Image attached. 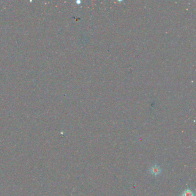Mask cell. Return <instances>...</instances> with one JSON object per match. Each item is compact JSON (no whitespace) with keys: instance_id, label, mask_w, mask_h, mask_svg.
<instances>
[{"instance_id":"obj_1","label":"cell","mask_w":196,"mask_h":196,"mask_svg":"<svg viewBox=\"0 0 196 196\" xmlns=\"http://www.w3.org/2000/svg\"><path fill=\"white\" fill-rule=\"evenodd\" d=\"M161 172V169L160 167L157 165H154L150 169V173L154 176H157Z\"/></svg>"},{"instance_id":"obj_2","label":"cell","mask_w":196,"mask_h":196,"mask_svg":"<svg viewBox=\"0 0 196 196\" xmlns=\"http://www.w3.org/2000/svg\"><path fill=\"white\" fill-rule=\"evenodd\" d=\"M182 196H195V195L189 188H188L182 193Z\"/></svg>"}]
</instances>
